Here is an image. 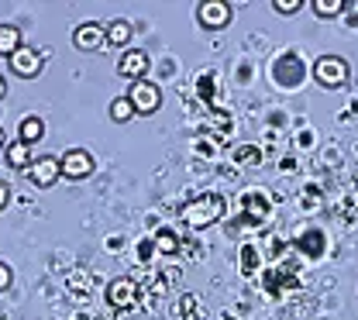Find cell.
<instances>
[{"instance_id": "6da1fadb", "label": "cell", "mask_w": 358, "mask_h": 320, "mask_svg": "<svg viewBox=\"0 0 358 320\" xmlns=\"http://www.w3.org/2000/svg\"><path fill=\"white\" fill-rule=\"evenodd\" d=\"M179 217L186 221V228L200 231V228H210L214 221H221L224 217V200L217 193H207V196H196V200H189V203H182V210H179Z\"/></svg>"}, {"instance_id": "7a4b0ae2", "label": "cell", "mask_w": 358, "mask_h": 320, "mask_svg": "<svg viewBox=\"0 0 358 320\" xmlns=\"http://www.w3.org/2000/svg\"><path fill=\"white\" fill-rule=\"evenodd\" d=\"M313 80L320 87H345L348 83V62L341 55H320L313 62Z\"/></svg>"}, {"instance_id": "3957f363", "label": "cell", "mask_w": 358, "mask_h": 320, "mask_svg": "<svg viewBox=\"0 0 358 320\" xmlns=\"http://www.w3.org/2000/svg\"><path fill=\"white\" fill-rule=\"evenodd\" d=\"M128 103H131L134 114H155L162 107V90L155 83H148V80H138L128 90Z\"/></svg>"}, {"instance_id": "277c9868", "label": "cell", "mask_w": 358, "mask_h": 320, "mask_svg": "<svg viewBox=\"0 0 358 320\" xmlns=\"http://www.w3.org/2000/svg\"><path fill=\"white\" fill-rule=\"evenodd\" d=\"M59 176H66V180H87V176H93V155L87 148H69L59 159Z\"/></svg>"}, {"instance_id": "5b68a950", "label": "cell", "mask_w": 358, "mask_h": 320, "mask_svg": "<svg viewBox=\"0 0 358 320\" xmlns=\"http://www.w3.org/2000/svg\"><path fill=\"white\" fill-rule=\"evenodd\" d=\"M272 76H275V83H279V87L293 90V87L303 80V66H300V59H296L293 52H286V55H279V59H275Z\"/></svg>"}, {"instance_id": "8992f818", "label": "cell", "mask_w": 358, "mask_h": 320, "mask_svg": "<svg viewBox=\"0 0 358 320\" xmlns=\"http://www.w3.org/2000/svg\"><path fill=\"white\" fill-rule=\"evenodd\" d=\"M10 69H14L21 80H35V76L42 73V52L21 45L17 52H14V55H10Z\"/></svg>"}, {"instance_id": "52a82bcc", "label": "cell", "mask_w": 358, "mask_h": 320, "mask_svg": "<svg viewBox=\"0 0 358 320\" xmlns=\"http://www.w3.org/2000/svg\"><path fill=\"white\" fill-rule=\"evenodd\" d=\"M148 52H141V48H128L124 55H121V62H117V73L124 76V80H131V83H138V80H145V73H148Z\"/></svg>"}, {"instance_id": "ba28073f", "label": "cell", "mask_w": 358, "mask_h": 320, "mask_svg": "<svg viewBox=\"0 0 358 320\" xmlns=\"http://www.w3.org/2000/svg\"><path fill=\"white\" fill-rule=\"evenodd\" d=\"M196 17H200V24L203 28H224L227 21H231V3H224V0H207V3H200L196 7Z\"/></svg>"}, {"instance_id": "9c48e42d", "label": "cell", "mask_w": 358, "mask_h": 320, "mask_svg": "<svg viewBox=\"0 0 358 320\" xmlns=\"http://www.w3.org/2000/svg\"><path fill=\"white\" fill-rule=\"evenodd\" d=\"M28 176H31V183L48 189V186L59 180V159H52V155H42V159H35L31 166H28Z\"/></svg>"}, {"instance_id": "30bf717a", "label": "cell", "mask_w": 358, "mask_h": 320, "mask_svg": "<svg viewBox=\"0 0 358 320\" xmlns=\"http://www.w3.org/2000/svg\"><path fill=\"white\" fill-rule=\"evenodd\" d=\"M103 42H107L103 38V24H96V21H87V24H80L73 31V45L80 48V52H96Z\"/></svg>"}, {"instance_id": "8fae6325", "label": "cell", "mask_w": 358, "mask_h": 320, "mask_svg": "<svg viewBox=\"0 0 358 320\" xmlns=\"http://www.w3.org/2000/svg\"><path fill=\"white\" fill-rule=\"evenodd\" d=\"M134 296H138V289H134L131 279H114V282L107 286V300H110V307H117V310H131Z\"/></svg>"}, {"instance_id": "7c38bea8", "label": "cell", "mask_w": 358, "mask_h": 320, "mask_svg": "<svg viewBox=\"0 0 358 320\" xmlns=\"http://www.w3.org/2000/svg\"><path fill=\"white\" fill-rule=\"evenodd\" d=\"M103 38L117 48L128 45V42H131V24H128V21H110V24H103Z\"/></svg>"}, {"instance_id": "4fadbf2b", "label": "cell", "mask_w": 358, "mask_h": 320, "mask_svg": "<svg viewBox=\"0 0 358 320\" xmlns=\"http://www.w3.org/2000/svg\"><path fill=\"white\" fill-rule=\"evenodd\" d=\"M21 45H24L21 31H17L14 24H0V55H7V59H10Z\"/></svg>"}, {"instance_id": "5bb4252c", "label": "cell", "mask_w": 358, "mask_h": 320, "mask_svg": "<svg viewBox=\"0 0 358 320\" xmlns=\"http://www.w3.org/2000/svg\"><path fill=\"white\" fill-rule=\"evenodd\" d=\"M42 135H45V124H42V117H24V121H21V138H17V141L31 148L35 141H42Z\"/></svg>"}, {"instance_id": "9a60e30c", "label": "cell", "mask_w": 358, "mask_h": 320, "mask_svg": "<svg viewBox=\"0 0 358 320\" xmlns=\"http://www.w3.org/2000/svg\"><path fill=\"white\" fill-rule=\"evenodd\" d=\"M7 166H10V169H28V166H31V148L21 145V141L7 145Z\"/></svg>"}, {"instance_id": "2e32d148", "label": "cell", "mask_w": 358, "mask_h": 320, "mask_svg": "<svg viewBox=\"0 0 358 320\" xmlns=\"http://www.w3.org/2000/svg\"><path fill=\"white\" fill-rule=\"evenodd\" d=\"M300 248H303L310 259L324 255V234H320L317 228H307V234H300Z\"/></svg>"}, {"instance_id": "e0dca14e", "label": "cell", "mask_w": 358, "mask_h": 320, "mask_svg": "<svg viewBox=\"0 0 358 320\" xmlns=\"http://www.w3.org/2000/svg\"><path fill=\"white\" fill-rule=\"evenodd\" d=\"M310 7L317 17H338L348 3H345V0H310Z\"/></svg>"}, {"instance_id": "ac0fdd59", "label": "cell", "mask_w": 358, "mask_h": 320, "mask_svg": "<svg viewBox=\"0 0 358 320\" xmlns=\"http://www.w3.org/2000/svg\"><path fill=\"white\" fill-rule=\"evenodd\" d=\"M110 117H114L117 124L131 121V117H134V110H131V103H128V96H121V100H114V103H110Z\"/></svg>"}, {"instance_id": "d6986e66", "label": "cell", "mask_w": 358, "mask_h": 320, "mask_svg": "<svg viewBox=\"0 0 358 320\" xmlns=\"http://www.w3.org/2000/svg\"><path fill=\"white\" fill-rule=\"evenodd\" d=\"M259 255H262V252L248 245V248L241 252V272H245V275H252V272H255V269H259V262H262Z\"/></svg>"}, {"instance_id": "ffe728a7", "label": "cell", "mask_w": 358, "mask_h": 320, "mask_svg": "<svg viewBox=\"0 0 358 320\" xmlns=\"http://www.w3.org/2000/svg\"><path fill=\"white\" fill-rule=\"evenodd\" d=\"M155 245H159L162 255H173V252H176V234H173V231H159V234H155Z\"/></svg>"}, {"instance_id": "44dd1931", "label": "cell", "mask_w": 358, "mask_h": 320, "mask_svg": "<svg viewBox=\"0 0 358 320\" xmlns=\"http://www.w3.org/2000/svg\"><path fill=\"white\" fill-rule=\"evenodd\" d=\"M303 7V0H272V10L275 14H296Z\"/></svg>"}, {"instance_id": "7402d4cb", "label": "cell", "mask_w": 358, "mask_h": 320, "mask_svg": "<svg viewBox=\"0 0 358 320\" xmlns=\"http://www.w3.org/2000/svg\"><path fill=\"white\" fill-rule=\"evenodd\" d=\"M10 279H14V275H10V269H7V266L0 262V293H3V289L10 286Z\"/></svg>"}, {"instance_id": "603a6c76", "label": "cell", "mask_w": 358, "mask_h": 320, "mask_svg": "<svg viewBox=\"0 0 358 320\" xmlns=\"http://www.w3.org/2000/svg\"><path fill=\"white\" fill-rule=\"evenodd\" d=\"M7 200H10V186H7L3 180H0V210L7 207Z\"/></svg>"}, {"instance_id": "cb8c5ba5", "label": "cell", "mask_w": 358, "mask_h": 320, "mask_svg": "<svg viewBox=\"0 0 358 320\" xmlns=\"http://www.w3.org/2000/svg\"><path fill=\"white\" fill-rule=\"evenodd\" d=\"M238 159H252V162H259V152H255V148H252V152H248V148H238Z\"/></svg>"}, {"instance_id": "d4e9b609", "label": "cell", "mask_w": 358, "mask_h": 320, "mask_svg": "<svg viewBox=\"0 0 358 320\" xmlns=\"http://www.w3.org/2000/svg\"><path fill=\"white\" fill-rule=\"evenodd\" d=\"M0 148H7V135H3V128H0Z\"/></svg>"}, {"instance_id": "484cf974", "label": "cell", "mask_w": 358, "mask_h": 320, "mask_svg": "<svg viewBox=\"0 0 358 320\" xmlns=\"http://www.w3.org/2000/svg\"><path fill=\"white\" fill-rule=\"evenodd\" d=\"M3 93H7V83H3V76H0V96H3Z\"/></svg>"}]
</instances>
